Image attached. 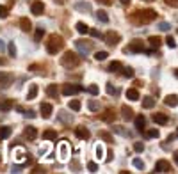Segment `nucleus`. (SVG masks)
Returning <instances> with one entry per match:
<instances>
[{
    "mask_svg": "<svg viewBox=\"0 0 178 174\" xmlns=\"http://www.w3.org/2000/svg\"><path fill=\"white\" fill-rule=\"evenodd\" d=\"M166 44L169 46V48H175V46H176V43H175V38L167 36V38H166Z\"/></svg>",
    "mask_w": 178,
    "mask_h": 174,
    "instance_id": "obj_42",
    "label": "nucleus"
},
{
    "mask_svg": "<svg viewBox=\"0 0 178 174\" xmlns=\"http://www.w3.org/2000/svg\"><path fill=\"white\" fill-rule=\"evenodd\" d=\"M62 38L61 36H57V34H52L50 38H48V44H46V52L48 54H59L62 48Z\"/></svg>",
    "mask_w": 178,
    "mask_h": 174,
    "instance_id": "obj_1",
    "label": "nucleus"
},
{
    "mask_svg": "<svg viewBox=\"0 0 178 174\" xmlns=\"http://www.w3.org/2000/svg\"><path fill=\"white\" fill-rule=\"evenodd\" d=\"M59 121H62V123H64V121H66V123H71V117H70V115H66V112H64V110H61V112H59Z\"/></svg>",
    "mask_w": 178,
    "mask_h": 174,
    "instance_id": "obj_38",
    "label": "nucleus"
},
{
    "mask_svg": "<svg viewBox=\"0 0 178 174\" xmlns=\"http://www.w3.org/2000/svg\"><path fill=\"white\" fill-rule=\"evenodd\" d=\"M87 93L89 94H93V96H98V93H100V89L95 85V84H91V85L87 87Z\"/></svg>",
    "mask_w": 178,
    "mask_h": 174,
    "instance_id": "obj_36",
    "label": "nucleus"
},
{
    "mask_svg": "<svg viewBox=\"0 0 178 174\" xmlns=\"http://www.w3.org/2000/svg\"><path fill=\"white\" fill-rule=\"evenodd\" d=\"M112 160V151H107V162H111Z\"/></svg>",
    "mask_w": 178,
    "mask_h": 174,
    "instance_id": "obj_56",
    "label": "nucleus"
},
{
    "mask_svg": "<svg viewBox=\"0 0 178 174\" xmlns=\"http://www.w3.org/2000/svg\"><path fill=\"white\" fill-rule=\"evenodd\" d=\"M57 4H64V2H66V0H55Z\"/></svg>",
    "mask_w": 178,
    "mask_h": 174,
    "instance_id": "obj_60",
    "label": "nucleus"
},
{
    "mask_svg": "<svg viewBox=\"0 0 178 174\" xmlns=\"http://www.w3.org/2000/svg\"><path fill=\"white\" fill-rule=\"evenodd\" d=\"M127 98L130 100V101L139 100L141 98V96H139V91H137V89H134V87H132V89H128V91H127Z\"/></svg>",
    "mask_w": 178,
    "mask_h": 174,
    "instance_id": "obj_17",
    "label": "nucleus"
},
{
    "mask_svg": "<svg viewBox=\"0 0 178 174\" xmlns=\"http://www.w3.org/2000/svg\"><path fill=\"white\" fill-rule=\"evenodd\" d=\"M100 137L103 139V141H107V142H112V137L109 135V133H105V131H102V133H100Z\"/></svg>",
    "mask_w": 178,
    "mask_h": 174,
    "instance_id": "obj_50",
    "label": "nucleus"
},
{
    "mask_svg": "<svg viewBox=\"0 0 178 174\" xmlns=\"http://www.w3.org/2000/svg\"><path fill=\"white\" fill-rule=\"evenodd\" d=\"M167 6H171V7H178V0H164Z\"/></svg>",
    "mask_w": 178,
    "mask_h": 174,
    "instance_id": "obj_51",
    "label": "nucleus"
},
{
    "mask_svg": "<svg viewBox=\"0 0 178 174\" xmlns=\"http://www.w3.org/2000/svg\"><path fill=\"white\" fill-rule=\"evenodd\" d=\"M103 39H105L109 44H118L121 38H119V34L114 32V30H107V32L103 34Z\"/></svg>",
    "mask_w": 178,
    "mask_h": 174,
    "instance_id": "obj_6",
    "label": "nucleus"
},
{
    "mask_svg": "<svg viewBox=\"0 0 178 174\" xmlns=\"http://www.w3.org/2000/svg\"><path fill=\"white\" fill-rule=\"evenodd\" d=\"M52 112H54V107L50 103H41V115H43L45 119H48Z\"/></svg>",
    "mask_w": 178,
    "mask_h": 174,
    "instance_id": "obj_14",
    "label": "nucleus"
},
{
    "mask_svg": "<svg viewBox=\"0 0 178 174\" xmlns=\"http://www.w3.org/2000/svg\"><path fill=\"white\" fill-rule=\"evenodd\" d=\"M134 149H135L137 153H141L143 149H144V144H143V142H135V144H134Z\"/></svg>",
    "mask_w": 178,
    "mask_h": 174,
    "instance_id": "obj_47",
    "label": "nucleus"
},
{
    "mask_svg": "<svg viewBox=\"0 0 178 174\" xmlns=\"http://www.w3.org/2000/svg\"><path fill=\"white\" fill-rule=\"evenodd\" d=\"M13 107H14V105H13L11 100H7V101H2V103H0V110H2V112H7V110H11Z\"/></svg>",
    "mask_w": 178,
    "mask_h": 174,
    "instance_id": "obj_30",
    "label": "nucleus"
},
{
    "mask_svg": "<svg viewBox=\"0 0 178 174\" xmlns=\"http://www.w3.org/2000/svg\"><path fill=\"white\" fill-rule=\"evenodd\" d=\"M20 27H22L23 32H29V30L32 28V23H30L29 18H22V20H20Z\"/></svg>",
    "mask_w": 178,
    "mask_h": 174,
    "instance_id": "obj_18",
    "label": "nucleus"
},
{
    "mask_svg": "<svg viewBox=\"0 0 178 174\" xmlns=\"http://www.w3.org/2000/svg\"><path fill=\"white\" fill-rule=\"evenodd\" d=\"M23 135H25L27 141H36V137H38V128H36V126H25Z\"/></svg>",
    "mask_w": 178,
    "mask_h": 174,
    "instance_id": "obj_11",
    "label": "nucleus"
},
{
    "mask_svg": "<svg viewBox=\"0 0 178 174\" xmlns=\"http://www.w3.org/2000/svg\"><path fill=\"white\" fill-rule=\"evenodd\" d=\"M38 93H39L38 85H36V84H34V85H30V89H29V94H27V100H34L36 96H38Z\"/></svg>",
    "mask_w": 178,
    "mask_h": 174,
    "instance_id": "obj_24",
    "label": "nucleus"
},
{
    "mask_svg": "<svg viewBox=\"0 0 178 174\" xmlns=\"http://www.w3.org/2000/svg\"><path fill=\"white\" fill-rule=\"evenodd\" d=\"M134 125H135V130L143 131L144 130V126H146V117L144 115H137V117L134 119Z\"/></svg>",
    "mask_w": 178,
    "mask_h": 174,
    "instance_id": "obj_13",
    "label": "nucleus"
},
{
    "mask_svg": "<svg viewBox=\"0 0 178 174\" xmlns=\"http://www.w3.org/2000/svg\"><path fill=\"white\" fill-rule=\"evenodd\" d=\"M148 43H150L153 48H159V46H160V43H162V39L157 38V36H151V38L148 39Z\"/></svg>",
    "mask_w": 178,
    "mask_h": 174,
    "instance_id": "obj_31",
    "label": "nucleus"
},
{
    "mask_svg": "<svg viewBox=\"0 0 178 174\" xmlns=\"http://www.w3.org/2000/svg\"><path fill=\"white\" fill-rule=\"evenodd\" d=\"M87 107H89V110H98V109H100V105H98V101H96V100H89Z\"/></svg>",
    "mask_w": 178,
    "mask_h": 174,
    "instance_id": "obj_40",
    "label": "nucleus"
},
{
    "mask_svg": "<svg viewBox=\"0 0 178 174\" xmlns=\"http://www.w3.org/2000/svg\"><path fill=\"white\" fill-rule=\"evenodd\" d=\"M132 163H134V167H137L139 171H143V169H144V162H143L141 158H134Z\"/></svg>",
    "mask_w": 178,
    "mask_h": 174,
    "instance_id": "obj_35",
    "label": "nucleus"
},
{
    "mask_svg": "<svg viewBox=\"0 0 178 174\" xmlns=\"http://www.w3.org/2000/svg\"><path fill=\"white\" fill-rule=\"evenodd\" d=\"M121 114H123V117H125V119H132L134 117V112H132V109H130V107H127V105H125V107H121Z\"/></svg>",
    "mask_w": 178,
    "mask_h": 174,
    "instance_id": "obj_25",
    "label": "nucleus"
},
{
    "mask_svg": "<svg viewBox=\"0 0 178 174\" xmlns=\"http://www.w3.org/2000/svg\"><path fill=\"white\" fill-rule=\"evenodd\" d=\"M107 57H109V54H107V52H96V54H95V59L96 60H105Z\"/></svg>",
    "mask_w": 178,
    "mask_h": 174,
    "instance_id": "obj_39",
    "label": "nucleus"
},
{
    "mask_svg": "<svg viewBox=\"0 0 178 174\" xmlns=\"http://www.w3.org/2000/svg\"><path fill=\"white\" fill-rule=\"evenodd\" d=\"M55 137H57V133H55L54 130H46V131L43 133V139H45V141H54Z\"/></svg>",
    "mask_w": 178,
    "mask_h": 174,
    "instance_id": "obj_33",
    "label": "nucleus"
},
{
    "mask_svg": "<svg viewBox=\"0 0 178 174\" xmlns=\"http://www.w3.org/2000/svg\"><path fill=\"white\" fill-rule=\"evenodd\" d=\"M105 91L109 94H116V89H114V85H112V84H107V85H105Z\"/></svg>",
    "mask_w": 178,
    "mask_h": 174,
    "instance_id": "obj_49",
    "label": "nucleus"
},
{
    "mask_svg": "<svg viewBox=\"0 0 178 174\" xmlns=\"http://www.w3.org/2000/svg\"><path fill=\"white\" fill-rule=\"evenodd\" d=\"M171 171V165L167 160H159L155 163V172H169Z\"/></svg>",
    "mask_w": 178,
    "mask_h": 174,
    "instance_id": "obj_9",
    "label": "nucleus"
},
{
    "mask_svg": "<svg viewBox=\"0 0 178 174\" xmlns=\"http://www.w3.org/2000/svg\"><path fill=\"white\" fill-rule=\"evenodd\" d=\"M9 135H11V128H9V126H2V128H0V139L6 141Z\"/></svg>",
    "mask_w": 178,
    "mask_h": 174,
    "instance_id": "obj_26",
    "label": "nucleus"
},
{
    "mask_svg": "<svg viewBox=\"0 0 178 174\" xmlns=\"http://www.w3.org/2000/svg\"><path fill=\"white\" fill-rule=\"evenodd\" d=\"M46 94L52 96V98H57V96H59V89H57V85H54V84L48 85V87H46Z\"/></svg>",
    "mask_w": 178,
    "mask_h": 174,
    "instance_id": "obj_19",
    "label": "nucleus"
},
{
    "mask_svg": "<svg viewBox=\"0 0 178 174\" xmlns=\"http://www.w3.org/2000/svg\"><path fill=\"white\" fill-rule=\"evenodd\" d=\"M128 50H130V52H135V54H141V52H146V48H144V43H143L141 39H134L132 43H130V46H128Z\"/></svg>",
    "mask_w": 178,
    "mask_h": 174,
    "instance_id": "obj_7",
    "label": "nucleus"
},
{
    "mask_svg": "<svg viewBox=\"0 0 178 174\" xmlns=\"http://www.w3.org/2000/svg\"><path fill=\"white\" fill-rule=\"evenodd\" d=\"M121 69V62L119 60H112L111 64H109V71L111 73H116V71H119Z\"/></svg>",
    "mask_w": 178,
    "mask_h": 174,
    "instance_id": "obj_27",
    "label": "nucleus"
},
{
    "mask_svg": "<svg viewBox=\"0 0 178 174\" xmlns=\"http://www.w3.org/2000/svg\"><path fill=\"white\" fill-rule=\"evenodd\" d=\"M14 158H16L18 162H25V151L20 149V147H16L14 149Z\"/></svg>",
    "mask_w": 178,
    "mask_h": 174,
    "instance_id": "obj_29",
    "label": "nucleus"
},
{
    "mask_svg": "<svg viewBox=\"0 0 178 174\" xmlns=\"http://www.w3.org/2000/svg\"><path fill=\"white\" fill-rule=\"evenodd\" d=\"M96 18H98L102 23H107V22H109V16H107L105 11H96Z\"/></svg>",
    "mask_w": 178,
    "mask_h": 174,
    "instance_id": "obj_34",
    "label": "nucleus"
},
{
    "mask_svg": "<svg viewBox=\"0 0 178 174\" xmlns=\"http://www.w3.org/2000/svg\"><path fill=\"white\" fill-rule=\"evenodd\" d=\"M87 169H89V172H96V171H98V165H96L95 162H89L87 163Z\"/></svg>",
    "mask_w": 178,
    "mask_h": 174,
    "instance_id": "obj_45",
    "label": "nucleus"
},
{
    "mask_svg": "<svg viewBox=\"0 0 178 174\" xmlns=\"http://www.w3.org/2000/svg\"><path fill=\"white\" fill-rule=\"evenodd\" d=\"M159 28H160V30H164V32H167V30L171 28V25H169L167 22H160V23H159Z\"/></svg>",
    "mask_w": 178,
    "mask_h": 174,
    "instance_id": "obj_43",
    "label": "nucleus"
},
{
    "mask_svg": "<svg viewBox=\"0 0 178 174\" xmlns=\"http://www.w3.org/2000/svg\"><path fill=\"white\" fill-rule=\"evenodd\" d=\"M153 121H155L157 125H167V121H169V117H167L166 114H155L153 115Z\"/></svg>",
    "mask_w": 178,
    "mask_h": 174,
    "instance_id": "obj_16",
    "label": "nucleus"
},
{
    "mask_svg": "<svg viewBox=\"0 0 178 174\" xmlns=\"http://www.w3.org/2000/svg\"><path fill=\"white\" fill-rule=\"evenodd\" d=\"M75 48H77L82 55H87L89 52H91V48H93V43L84 41V39H78V41H75Z\"/></svg>",
    "mask_w": 178,
    "mask_h": 174,
    "instance_id": "obj_5",
    "label": "nucleus"
},
{
    "mask_svg": "<svg viewBox=\"0 0 178 174\" xmlns=\"http://www.w3.org/2000/svg\"><path fill=\"white\" fill-rule=\"evenodd\" d=\"M164 103H166L167 107H178V96L176 94H169V96L164 98Z\"/></svg>",
    "mask_w": 178,
    "mask_h": 174,
    "instance_id": "obj_15",
    "label": "nucleus"
},
{
    "mask_svg": "<svg viewBox=\"0 0 178 174\" xmlns=\"http://www.w3.org/2000/svg\"><path fill=\"white\" fill-rule=\"evenodd\" d=\"M119 2H121L123 6H128V4H130V0H119Z\"/></svg>",
    "mask_w": 178,
    "mask_h": 174,
    "instance_id": "obj_58",
    "label": "nucleus"
},
{
    "mask_svg": "<svg viewBox=\"0 0 178 174\" xmlns=\"http://www.w3.org/2000/svg\"><path fill=\"white\" fill-rule=\"evenodd\" d=\"M7 50H9L11 57H16V44L14 43H7Z\"/></svg>",
    "mask_w": 178,
    "mask_h": 174,
    "instance_id": "obj_37",
    "label": "nucleus"
},
{
    "mask_svg": "<svg viewBox=\"0 0 178 174\" xmlns=\"http://www.w3.org/2000/svg\"><path fill=\"white\" fill-rule=\"evenodd\" d=\"M82 91V85H78V84H66V85H62V94L64 96H73V94H78Z\"/></svg>",
    "mask_w": 178,
    "mask_h": 174,
    "instance_id": "obj_4",
    "label": "nucleus"
},
{
    "mask_svg": "<svg viewBox=\"0 0 178 174\" xmlns=\"http://www.w3.org/2000/svg\"><path fill=\"white\" fill-rule=\"evenodd\" d=\"M75 137L82 139V141H87L89 137H91V133H89V130L86 126H78V128H75Z\"/></svg>",
    "mask_w": 178,
    "mask_h": 174,
    "instance_id": "obj_10",
    "label": "nucleus"
},
{
    "mask_svg": "<svg viewBox=\"0 0 178 174\" xmlns=\"http://www.w3.org/2000/svg\"><path fill=\"white\" fill-rule=\"evenodd\" d=\"M96 2H100L102 6H111V0H96Z\"/></svg>",
    "mask_w": 178,
    "mask_h": 174,
    "instance_id": "obj_55",
    "label": "nucleus"
},
{
    "mask_svg": "<svg viewBox=\"0 0 178 174\" xmlns=\"http://www.w3.org/2000/svg\"><path fill=\"white\" fill-rule=\"evenodd\" d=\"M175 162L178 163V151H175Z\"/></svg>",
    "mask_w": 178,
    "mask_h": 174,
    "instance_id": "obj_59",
    "label": "nucleus"
},
{
    "mask_svg": "<svg viewBox=\"0 0 178 174\" xmlns=\"http://www.w3.org/2000/svg\"><path fill=\"white\" fill-rule=\"evenodd\" d=\"M75 28H77L78 34H87V32H89V27H87L84 22H78L77 25H75Z\"/></svg>",
    "mask_w": 178,
    "mask_h": 174,
    "instance_id": "obj_23",
    "label": "nucleus"
},
{
    "mask_svg": "<svg viewBox=\"0 0 178 174\" xmlns=\"http://www.w3.org/2000/svg\"><path fill=\"white\" fill-rule=\"evenodd\" d=\"M4 50H6V44H4V41L0 39V52H4Z\"/></svg>",
    "mask_w": 178,
    "mask_h": 174,
    "instance_id": "obj_57",
    "label": "nucleus"
},
{
    "mask_svg": "<svg viewBox=\"0 0 178 174\" xmlns=\"http://www.w3.org/2000/svg\"><path fill=\"white\" fill-rule=\"evenodd\" d=\"M135 16L132 18V20H135V22L139 23H148V22H153L157 18V13L153 11V9H146V11H139V13H134Z\"/></svg>",
    "mask_w": 178,
    "mask_h": 174,
    "instance_id": "obj_2",
    "label": "nucleus"
},
{
    "mask_svg": "<svg viewBox=\"0 0 178 174\" xmlns=\"http://www.w3.org/2000/svg\"><path fill=\"white\" fill-rule=\"evenodd\" d=\"M102 119L105 121V123H111V121H114V119H116V114H114L112 110H107L105 114L102 115Z\"/></svg>",
    "mask_w": 178,
    "mask_h": 174,
    "instance_id": "obj_28",
    "label": "nucleus"
},
{
    "mask_svg": "<svg viewBox=\"0 0 178 174\" xmlns=\"http://www.w3.org/2000/svg\"><path fill=\"white\" fill-rule=\"evenodd\" d=\"M80 64V59H78L77 54H73V52H66L64 57L61 59V66L64 68H75V66Z\"/></svg>",
    "mask_w": 178,
    "mask_h": 174,
    "instance_id": "obj_3",
    "label": "nucleus"
},
{
    "mask_svg": "<svg viewBox=\"0 0 178 174\" xmlns=\"http://www.w3.org/2000/svg\"><path fill=\"white\" fill-rule=\"evenodd\" d=\"M96 156L98 158L103 156V149H102V146H96Z\"/></svg>",
    "mask_w": 178,
    "mask_h": 174,
    "instance_id": "obj_53",
    "label": "nucleus"
},
{
    "mask_svg": "<svg viewBox=\"0 0 178 174\" xmlns=\"http://www.w3.org/2000/svg\"><path fill=\"white\" fill-rule=\"evenodd\" d=\"M30 11H32V14H36V16L43 14V13H45V4L41 2V0H36L32 6H30Z\"/></svg>",
    "mask_w": 178,
    "mask_h": 174,
    "instance_id": "obj_12",
    "label": "nucleus"
},
{
    "mask_svg": "<svg viewBox=\"0 0 178 174\" xmlns=\"http://www.w3.org/2000/svg\"><path fill=\"white\" fill-rule=\"evenodd\" d=\"M9 82H11V76L7 73H4V71H0V87H6Z\"/></svg>",
    "mask_w": 178,
    "mask_h": 174,
    "instance_id": "obj_22",
    "label": "nucleus"
},
{
    "mask_svg": "<svg viewBox=\"0 0 178 174\" xmlns=\"http://www.w3.org/2000/svg\"><path fill=\"white\" fill-rule=\"evenodd\" d=\"M143 107H144V109H153V107H155V100L151 98V96L143 98Z\"/></svg>",
    "mask_w": 178,
    "mask_h": 174,
    "instance_id": "obj_21",
    "label": "nucleus"
},
{
    "mask_svg": "<svg viewBox=\"0 0 178 174\" xmlns=\"http://www.w3.org/2000/svg\"><path fill=\"white\" fill-rule=\"evenodd\" d=\"M89 32H91V36H93V38H103V36H102L98 30H95V28H93V30H89Z\"/></svg>",
    "mask_w": 178,
    "mask_h": 174,
    "instance_id": "obj_54",
    "label": "nucleus"
},
{
    "mask_svg": "<svg viewBox=\"0 0 178 174\" xmlns=\"http://www.w3.org/2000/svg\"><path fill=\"white\" fill-rule=\"evenodd\" d=\"M70 156V146H68V141H61L59 144V158L61 160H66Z\"/></svg>",
    "mask_w": 178,
    "mask_h": 174,
    "instance_id": "obj_8",
    "label": "nucleus"
},
{
    "mask_svg": "<svg viewBox=\"0 0 178 174\" xmlns=\"http://www.w3.org/2000/svg\"><path fill=\"white\" fill-rule=\"evenodd\" d=\"M123 76L132 78V76H134V69H132V68H125V69H123Z\"/></svg>",
    "mask_w": 178,
    "mask_h": 174,
    "instance_id": "obj_44",
    "label": "nucleus"
},
{
    "mask_svg": "<svg viewBox=\"0 0 178 174\" xmlns=\"http://www.w3.org/2000/svg\"><path fill=\"white\" fill-rule=\"evenodd\" d=\"M75 9H77V11H86V13H89V11H91V6H89L87 2H77V4H75Z\"/></svg>",
    "mask_w": 178,
    "mask_h": 174,
    "instance_id": "obj_20",
    "label": "nucleus"
},
{
    "mask_svg": "<svg viewBox=\"0 0 178 174\" xmlns=\"http://www.w3.org/2000/svg\"><path fill=\"white\" fill-rule=\"evenodd\" d=\"M34 115H36V112H34V110H25V117H29V119H32Z\"/></svg>",
    "mask_w": 178,
    "mask_h": 174,
    "instance_id": "obj_52",
    "label": "nucleus"
},
{
    "mask_svg": "<svg viewBox=\"0 0 178 174\" xmlns=\"http://www.w3.org/2000/svg\"><path fill=\"white\" fill-rule=\"evenodd\" d=\"M146 137H151V139H157V137H159V131H157V130H148V131H146Z\"/></svg>",
    "mask_w": 178,
    "mask_h": 174,
    "instance_id": "obj_48",
    "label": "nucleus"
},
{
    "mask_svg": "<svg viewBox=\"0 0 178 174\" xmlns=\"http://www.w3.org/2000/svg\"><path fill=\"white\" fill-rule=\"evenodd\" d=\"M7 14H9L7 7L6 6H0V18H7Z\"/></svg>",
    "mask_w": 178,
    "mask_h": 174,
    "instance_id": "obj_46",
    "label": "nucleus"
},
{
    "mask_svg": "<svg viewBox=\"0 0 178 174\" xmlns=\"http://www.w3.org/2000/svg\"><path fill=\"white\" fill-rule=\"evenodd\" d=\"M70 109L75 110V112H78V110L82 109V103H80V100H71V101H70Z\"/></svg>",
    "mask_w": 178,
    "mask_h": 174,
    "instance_id": "obj_32",
    "label": "nucleus"
},
{
    "mask_svg": "<svg viewBox=\"0 0 178 174\" xmlns=\"http://www.w3.org/2000/svg\"><path fill=\"white\" fill-rule=\"evenodd\" d=\"M43 36H45V30H43V28H38V30H36V34H34V39H36V41H41V39H43Z\"/></svg>",
    "mask_w": 178,
    "mask_h": 174,
    "instance_id": "obj_41",
    "label": "nucleus"
}]
</instances>
